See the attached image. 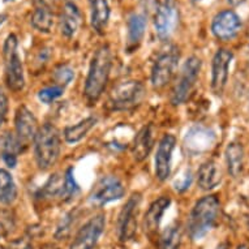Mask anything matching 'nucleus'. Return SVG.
I'll use <instances>...</instances> for the list:
<instances>
[{
    "label": "nucleus",
    "mask_w": 249,
    "mask_h": 249,
    "mask_svg": "<svg viewBox=\"0 0 249 249\" xmlns=\"http://www.w3.org/2000/svg\"><path fill=\"white\" fill-rule=\"evenodd\" d=\"M53 1L55 0H34V3H36L37 7H49V8L53 7Z\"/></svg>",
    "instance_id": "obj_36"
},
{
    "label": "nucleus",
    "mask_w": 249,
    "mask_h": 249,
    "mask_svg": "<svg viewBox=\"0 0 249 249\" xmlns=\"http://www.w3.org/2000/svg\"><path fill=\"white\" fill-rule=\"evenodd\" d=\"M106 227L105 214H97L90 218L76 233L73 241L71 243L70 249H94L99 237Z\"/></svg>",
    "instance_id": "obj_11"
},
{
    "label": "nucleus",
    "mask_w": 249,
    "mask_h": 249,
    "mask_svg": "<svg viewBox=\"0 0 249 249\" xmlns=\"http://www.w3.org/2000/svg\"><path fill=\"white\" fill-rule=\"evenodd\" d=\"M95 124H97V119L93 118V116L84 119L81 122H78L77 124L67 127L64 129V139H66L67 142L70 143L78 142L89 133L90 129L94 127Z\"/></svg>",
    "instance_id": "obj_25"
},
{
    "label": "nucleus",
    "mask_w": 249,
    "mask_h": 249,
    "mask_svg": "<svg viewBox=\"0 0 249 249\" xmlns=\"http://www.w3.org/2000/svg\"><path fill=\"white\" fill-rule=\"evenodd\" d=\"M146 30V17L141 13H132L127 22V51L133 53L140 46Z\"/></svg>",
    "instance_id": "obj_18"
},
{
    "label": "nucleus",
    "mask_w": 249,
    "mask_h": 249,
    "mask_svg": "<svg viewBox=\"0 0 249 249\" xmlns=\"http://www.w3.org/2000/svg\"><path fill=\"white\" fill-rule=\"evenodd\" d=\"M89 8L91 28L98 34H103L111 15L108 0H89Z\"/></svg>",
    "instance_id": "obj_20"
},
{
    "label": "nucleus",
    "mask_w": 249,
    "mask_h": 249,
    "mask_svg": "<svg viewBox=\"0 0 249 249\" xmlns=\"http://www.w3.org/2000/svg\"><path fill=\"white\" fill-rule=\"evenodd\" d=\"M1 143V158L8 167L13 168L17 164V155L22 150V143L13 133H7Z\"/></svg>",
    "instance_id": "obj_22"
},
{
    "label": "nucleus",
    "mask_w": 249,
    "mask_h": 249,
    "mask_svg": "<svg viewBox=\"0 0 249 249\" xmlns=\"http://www.w3.org/2000/svg\"><path fill=\"white\" fill-rule=\"evenodd\" d=\"M37 119L28 107L20 106L15 116V127H16V137L22 145L28 143L30 140H34V136L38 131Z\"/></svg>",
    "instance_id": "obj_15"
},
{
    "label": "nucleus",
    "mask_w": 249,
    "mask_h": 249,
    "mask_svg": "<svg viewBox=\"0 0 249 249\" xmlns=\"http://www.w3.org/2000/svg\"><path fill=\"white\" fill-rule=\"evenodd\" d=\"M219 214V201L215 196H205L196 202L188 219V232L192 240H201L215 225Z\"/></svg>",
    "instance_id": "obj_2"
},
{
    "label": "nucleus",
    "mask_w": 249,
    "mask_h": 249,
    "mask_svg": "<svg viewBox=\"0 0 249 249\" xmlns=\"http://www.w3.org/2000/svg\"><path fill=\"white\" fill-rule=\"evenodd\" d=\"M192 1H201V0H192Z\"/></svg>",
    "instance_id": "obj_42"
},
{
    "label": "nucleus",
    "mask_w": 249,
    "mask_h": 249,
    "mask_svg": "<svg viewBox=\"0 0 249 249\" xmlns=\"http://www.w3.org/2000/svg\"><path fill=\"white\" fill-rule=\"evenodd\" d=\"M154 125L147 124L139 131L135 136L133 143H132V155L136 162H142L149 157L153 145H154Z\"/></svg>",
    "instance_id": "obj_16"
},
{
    "label": "nucleus",
    "mask_w": 249,
    "mask_h": 249,
    "mask_svg": "<svg viewBox=\"0 0 249 249\" xmlns=\"http://www.w3.org/2000/svg\"><path fill=\"white\" fill-rule=\"evenodd\" d=\"M63 191H64V175L60 176L59 174H55L43 185L41 195L46 200H53V198H60L61 200Z\"/></svg>",
    "instance_id": "obj_28"
},
{
    "label": "nucleus",
    "mask_w": 249,
    "mask_h": 249,
    "mask_svg": "<svg viewBox=\"0 0 249 249\" xmlns=\"http://www.w3.org/2000/svg\"><path fill=\"white\" fill-rule=\"evenodd\" d=\"M201 71V60L197 56H191L184 63L179 77L176 80L171 91L172 105H181L191 97L193 88L196 85L197 78Z\"/></svg>",
    "instance_id": "obj_6"
},
{
    "label": "nucleus",
    "mask_w": 249,
    "mask_h": 249,
    "mask_svg": "<svg viewBox=\"0 0 249 249\" xmlns=\"http://www.w3.org/2000/svg\"><path fill=\"white\" fill-rule=\"evenodd\" d=\"M244 0H227V3L232 7H236V5H240Z\"/></svg>",
    "instance_id": "obj_37"
},
{
    "label": "nucleus",
    "mask_w": 249,
    "mask_h": 249,
    "mask_svg": "<svg viewBox=\"0 0 249 249\" xmlns=\"http://www.w3.org/2000/svg\"><path fill=\"white\" fill-rule=\"evenodd\" d=\"M226 160H227V168L231 176L236 178L240 175L244 164V150L240 143H230L226 149Z\"/></svg>",
    "instance_id": "obj_23"
},
{
    "label": "nucleus",
    "mask_w": 249,
    "mask_h": 249,
    "mask_svg": "<svg viewBox=\"0 0 249 249\" xmlns=\"http://www.w3.org/2000/svg\"><path fill=\"white\" fill-rule=\"evenodd\" d=\"M16 197L17 188L12 175L4 168H0V204H12Z\"/></svg>",
    "instance_id": "obj_26"
},
{
    "label": "nucleus",
    "mask_w": 249,
    "mask_h": 249,
    "mask_svg": "<svg viewBox=\"0 0 249 249\" xmlns=\"http://www.w3.org/2000/svg\"><path fill=\"white\" fill-rule=\"evenodd\" d=\"M1 249H33V244L30 243V240L28 239H16V240H12L11 243L3 247Z\"/></svg>",
    "instance_id": "obj_34"
},
{
    "label": "nucleus",
    "mask_w": 249,
    "mask_h": 249,
    "mask_svg": "<svg viewBox=\"0 0 249 249\" xmlns=\"http://www.w3.org/2000/svg\"><path fill=\"white\" fill-rule=\"evenodd\" d=\"M179 25V7L175 0H162L154 15L155 33L160 41H167Z\"/></svg>",
    "instance_id": "obj_7"
},
{
    "label": "nucleus",
    "mask_w": 249,
    "mask_h": 249,
    "mask_svg": "<svg viewBox=\"0 0 249 249\" xmlns=\"http://www.w3.org/2000/svg\"><path fill=\"white\" fill-rule=\"evenodd\" d=\"M237 249H249V247L248 245H239V247H237Z\"/></svg>",
    "instance_id": "obj_40"
},
{
    "label": "nucleus",
    "mask_w": 249,
    "mask_h": 249,
    "mask_svg": "<svg viewBox=\"0 0 249 249\" xmlns=\"http://www.w3.org/2000/svg\"><path fill=\"white\" fill-rule=\"evenodd\" d=\"M17 37L15 34H9L3 47V57L5 66V82L13 91H21L25 86L24 68L17 53Z\"/></svg>",
    "instance_id": "obj_5"
},
{
    "label": "nucleus",
    "mask_w": 249,
    "mask_h": 249,
    "mask_svg": "<svg viewBox=\"0 0 249 249\" xmlns=\"http://www.w3.org/2000/svg\"><path fill=\"white\" fill-rule=\"evenodd\" d=\"M241 20L233 11H222L214 17L212 24V32L218 39L229 41L236 37L240 32Z\"/></svg>",
    "instance_id": "obj_13"
},
{
    "label": "nucleus",
    "mask_w": 249,
    "mask_h": 249,
    "mask_svg": "<svg viewBox=\"0 0 249 249\" xmlns=\"http://www.w3.org/2000/svg\"><path fill=\"white\" fill-rule=\"evenodd\" d=\"M146 90L142 82L124 81L111 90L108 95V107L114 111L131 110L142 102Z\"/></svg>",
    "instance_id": "obj_4"
},
{
    "label": "nucleus",
    "mask_w": 249,
    "mask_h": 249,
    "mask_svg": "<svg viewBox=\"0 0 249 249\" xmlns=\"http://www.w3.org/2000/svg\"><path fill=\"white\" fill-rule=\"evenodd\" d=\"M176 139L172 135H164L158 145L155 154V176L158 180L164 181L171 175L172 151L175 149Z\"/></svg>",
    "instance_id": "obj_14"
},
{
    "label": "nucleus",
    "mask_w": 249,
    "mask_h": 249,
    "mask_svg": "<svg viewBox=\"0 0 249 249\" xmlns=\"http://www.w3.org/2000/svg\"><path fill=\"white\" fill-rule=\"evenodd\" d=\"M82 16L80 9L72 1H67L60 15V32L67 38H72L81 25Z\"/></svg>",
    "instance_id": "obj_17"
},
{
    "label": "nucleus",
    "mask_w": 249,
    "mask_h": 249,
    "mask_svg": "<svg viewBox=\"0 0 249 249\" xmlns=\"http://www.w3.org/2000/svg\"><path fill=\"white\" fill-rule=\"evenodd\" d=\"M74 214L73 213H70V214H67L64 218H63V221L60 222V225L57 226L56 230V237L59 239H63V237H66L71 231V226H72V222H73Z\"/></svg>",
    "instance_id": "obj_32"
},
{
    "label": "nucleus",
    "mask_w": 249,
    "mask_h": 249,
    "mask_svg": "<svg viewBox=\"0 0 249 249\" xmlns=\"http://www.w3.org/2000/svg\"><path fill=\"white\" fill-rule=\"evenodd\" d=\"M232 57V53L227 49H219L213 57L212 89L215 94H221L226 88L229 78V68Z\"/></svg>",
    "instance_id": "obj_12"
},
{
    "label": "nucleus",
    "mask_w": 249,
    "mask_h": 249,
    "mask_svg": "<svg viewBox=\"0 0 249 249\" xmlns=\"http://www.w3.org/2000/svg\"><path fill=\"white\" fill-rule=\"evenodd\" d=\"M80 191L77 181L73 176V168L70 167L64 172V191H63V198L61 201H70Z\"/></svg>",
    "instance_id": "obj_29"
},
{
    "label": "nucleus",
    "mask_w": 249,
    "mask_h": 249,
    "mask_svg": "<svg viewBox=\"0 0 249 249\" xmlns=\"http://www.w3.org/2000/svg\"><path fill=\"white\" fill-rule=\"evenodd\" d=\"M124 193V185L116 176H102L91 189L89 201L95 206H103L112 201L120 200Z\"/></svg>",
    "instance_id": "obj_10"
},
{
    "label": "nucleus",
    "mask_w": 249,
    "mask_h": 249,
    "mask_svg": "<svg viewBox=\"0 0 249 249\" xmlns=\"http://www.w3.org/2000/svg\"><path fill=\"white\" fill-rule=\"evenodd\" d=\"M30 24L41 33H50L53 28V12L49 7H36Z\"/></svg>",
    "instance_id": "obj_24"
},
{
    "label": "nucleus",
    "mask_w": 249,
    "mask_h": 249,
    "mask_svg": "<svg viewBox=\"0 0 249 249\" xmlns=\"http://www.w3.org/2000/svg\"><path fill=\"white\" fill-rule=\"evenodd\" d=\"M221 168L218 167V164L214 160H208L201 164L198 174H197V181H198L201 189H204V191L214 189L221 183Z\"/></svg>",
    "instance_id": "obj_21"
},
{
    "label": "nucleus",
    "mask_w": 249,
    "mask_h": 249,
    "mask_svg": "<svg viewBox=\"0 0 249 249\" xmlns=\"http://www.w3.org/2000/svg\"><path fill=\"white\" fill-rule=\"evenodd\" d=\"M179 61V51L175 47L166 50L154 61L151 70V85L155 89H162L171 81Z\"/></svg>",
    "instance_id": "obj_8"
},
{
    "label": "nucleus",
    "mask_w": 249,
    "mask_h": 249,
    "mask_svg": "<svg viewBox=\"0 0 249 249\" xmlns=\"http://www.w3.org/2000/svg\"><path fill=\"white\" fill-rule=\"evenodd\" d=\"M192 183V175H191V171L184 172L183 175L178 178L174 183V187H175L176 192H184L189 188V185Z\"/></svg>",
    "instance_id": "obj_33"
},
{
    "label": "nucleus",
    "mask_w": 249,
    "mask_h": 249,
    "mask_svg": "<svg viewBox=\"0 0 249 249\" xmlns=\"http://www.w3.org/2000/svg\"><path fill=\"white\" fill-rule=\"evenodd\" d=\"M170 204H171V200L168 197L162 196L149 206L145 218H143V227L147 233H154L158 231L162 216L168 209Z\"/></svg>",
    "instance_id": "obj_19"
},
{
    "label": "nucleus",
    "mask_w": 249,
    "mask_h": 249,
    "mask_svg": "<svg viewBox=\"0 0 249 249\" xmlns=\"http://www.w3.org/2000/svg\"><path fill=\"white\" fill-rule=\"evenodd\" d=\"M74 78V71L67 64H61L56 67V70L53 71V80L56 81V85L64 88L68 85Z\"/></svg>",
    "instance_id": "obj_30"
},
{
    "label": "nucleus",
    "mask_w": 249,
    "mask_h": 249,
    "mask_svg": "<svg viewBox=\"0 0 249 249\" xmlns=\"http://www.w3.org/2000/svg\"><path fill=\"white\" fill-rule=\"evenodd\" d=\"M227 248H229V245L226 244V243H223V244L219 245V247H218V248H216V249H227Z\"/></svg>",
    "instance_id": "obj_39"
},
{
    "label": "nucleus",
    "mask_w": 249,
    "mask_h": 249,
    "mask_svg": "<svg viewBox=\"0 0 249 249\" xmlns=\"http://www.w3.org/2000/svg\"><path fill=\"white\" fill-rule=\"evenodd\" d=\"M7 112H8V98L5 95L4 90L0 88V127L4 123Z\"/></svg>",
    "instance_id": "obj_35"
},
{
    "label": "nucleus",
    "mask_w": 249,
    "mask_h": 249,
    "mask_svg": "<svg viewBox=\"0 0 249 249\" xmlns=\"http://www.w3.org/2000/svg\"><path fill=\"white\" fill-rule=\"evenodd\" d=\"M111 68H112V53L108 46L103 45L97 49L91 57L85 81L84 94L90 105L97 102L103 94L110 78Z\"/></svg>",
    "instance_id": "obj_1"
},
{
    "label": "nucleus",
    "mask_w": 249,
    "mask_h": 249,
    "mask_svg": "<svg viewBox=\"0 0 249 249\" xmlns=\"http://www.w3.org/2000/svg\"><path fill=\"white\" fill-rule=\"evenodd\" d=\"M5 3H8V1H12V0H4Z\"/></svg>",
    "instance_id": "obj_41"
},
{
    "label": "nucleus",
    "mask_w": 249,
    "mask_h": 249,
    "mask_svg": "<svg viewBox=\"0 0 249 249\" xmlns=\"http://www.w3.org/2000/svg\"><path fill=\"white\" fill-rule=\"evenodd\" d=\"M64 93V88H61L59 85H53L50 86V88H45V89L39 90V93H38V98L39 101L46 105H50V103H53L55 99H57L59 97H61Z\"/></svg>",
    "instance_id": "obj_31"
},
{
    "label": "nucleus",
    "mask_w": 249,
    "mask_h": 249,
    "mask_svg": "<svg viewBox=\"0 0 249 249\" xmlns=\"http://www.w3.org/2000/svg\"><path fill=\"white\" fill-rule=\"evenodd\" d=\"M141 195L133 193L125 205L123 206L118 219V236L119 240L125 243L132 240L137 231V216H139Z\"/></svg>",
    "instance_id": "obj_9"
},
{
    "label": "nucleus",
    "mask_w": 249,
    "mask_h": 249,
    "mask_svg": "<svg viewBox=\"0 0 249 249\" xmlns=\"http://www.w3.org/2000/svg\"><path fill=\"white\" fill-rule=\"evenodd\" d=\"M181 241V230L179 223H174L164 229L160 237V249H179Z\"/></svg>",
    "instance_id": "obj_27"
},
{
    "label": "nucleus",
    "mask_w": 249,
    "mask_h": 249,
    "mask_svg": "<svg viewBox=\"0 0 249 249\" xmlns=\"http://www.w3.org/2000/svg\"><path fill=\"white\" fill-rule=\"evenodd\" d=\"M34 154L41 170H49L56 163L60 155V135L53 124L46 123L38 128L34 136Z\"/></svg>",
    "instance_id": "obj_3"
},
{
    "label": "nucleus",
    "mask_w": 249,
    "mask_h": 249,
    "mask_svg": "<svg viewBox=\"0 0 249 249\" xmlns=\"http://www.w3.org/2000/svg\"><path fill=\"white\" fill-rule=\"evenodd\" d=\"M5 20H7V15H4V13H0V26L4 24Z\"/></svg>",
    "instance_id": "obj_38"
}]
</instances>
